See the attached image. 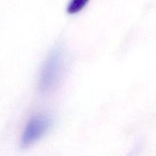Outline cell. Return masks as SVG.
Segmentation results:
<instances>
[{"instance_id": "cell-1", "label": "cell", "mask_w": 156, "mask_h": 156, "mask_svg": "<svg viewBox=\"0 0 156 156\" xmlns=\"http://www.w3.org/2000/svg\"><path fill=\"white\" fill-rule=\"evenodd\" d=\"M66 56L61 47H55L49 53L41 66L38 77V89L43 94L54 91L64 76Z\"/></svg>"}, {"instance_id": "cell-3", "label": "cell", "mask_w": 156, "mask_h": 156, "mask_svg": "<svg viewBox=\"0 0 156 156\" xmlns=\"http://www.w3.org/2000/svg\"><path fill=\"white\" fill-rule=\"evenodd\" d=\"M90 0H69L67 6V13L74 15L81 12L87 6Z\"/></svg>"}, {"instance_id": "cell-2", "label": "cell", "mask_w": 156, "mask_h": 156, "mask_svg": "<svg viewBox=\"0 0 156 156\" xmlns=\"http://www.w3.org/2000/svg\"><path fill=\"white\" fill-rule=\"evenodd\" d=\"M52 126V119L44 113H38L32 116L24 126L21 136L20 145L27 149L39 141L47 133Z\"/></svg>"}]
</instances>
